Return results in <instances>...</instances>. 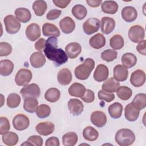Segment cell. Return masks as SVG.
Wrapping results in <instances>:
<instances>
[{
    "instance_id": "1",
    "label": "cell",
    "mask_w": 146,
    "mask_h": 146,
    "mask_svg": "<svg viewBox=\"0 0 146 146\" xmlns=\"http://www.w3.org/2000/svg\"><path fill=\"white\" fill-rule=\"evenodd\" d=\"M58 40L56 37H50L46 40L43 50L46 56L50 60L55 62L56 66H60L68 60L66 53L60 48H58Z\"/></svg>"
},
{
    "instance_id": "2",
    "label": "cell",
    "mask_w": 146,
    "mask_h": 146,
    "mask_svg": "<svg viewBox=\"0 0 146 146\" xmlns=\"http://www.w3.org/2000/svg\"><path fill=\"white\" fill-rule=\"evenodd\" d=\"M95 67V62L91 58H87L83 63L77 66L75 69V75L80 80H86L90 75Z\"/></svg>"
},
{
    "instance_id": "3",
    "label": "cell",
    "mask_w": 146,
    "mask_h": 146,
    "mask_svg": "<svg viewBox=\"0 0 146 146\" xmlns=\"http://www.w3.org/2000/svg\"><path fill=\"white\" fill-rule=\"evenodd\" d=\"M115 141L120 146H128L135 140L134 133L129 129L123 128L117 131L115 134Z\"/></svg>"
},
{
    "instance_id": "4",
    "label": "cell",
    "mask_w": 146,
    "mask_h": 146,
    "mask_svg": "<svg viewBox=\"0 0 146 146\" xmlns=\"http://www.w3.org/2000/svg\"><path fill=\"white\" fill-rule=\"evenodd\" d=\"M6 31L7 33L14 34L18 32L21 28V23L13 15H8L4 18Z\"/></svg>"
},
{
    "instance_id": "5",
    "label": "cell",
    "mask_w": 146,
    "mask_h": 146,
    "mask_svg": "<svg viewBox=\"0 0 146 146\" xmlns=\"http://www.w3.org/2000/svg\"><path fill=\"white\" fill-rule=\"evenodd\" d=\"M32 77V72L30 70L22 68L17 72L15 77V82L19 86H25L31 81Z\"/></svg>"
},
{
    "instance_id": "6",
    "label": "cell",
    "mask_w": 146,
    "mask_h": 146,
    "mask_svg": "<svg viewBox=\"0 0 146 146\" xmlns=\"http://www.w3.org/2000/svg\"><path fill=\"white\" fill-rule=\"evenodd\" d=\"M128 36L133 42L139 43L143 40L145 38L144 29L140 25H133L129 30Z\"/></svg>"
},
{
    "instance_id": "7",
    "label": "cell",
    "mask_w": 146,
    "mask_h": 146,
    "mask_svg": "<svg viewBox=\"0 0 146 146\" xmlns=\"http://www.w3.org/2000/svg\"><path fill=\"white\" fill-rule=\"evenodd\" d=\"M23 99L28 97H33L37 98L40 96V90L38 84L31 83L23 87L20 91Z\"/></svg>"
},
{
    "instance_id": "8",
    "label": "cell",
    "mask_w": 146,
    "mask_h": 146,
    "mask_svg": "<svg viewBox=\"0 0 146 146\" xmlns=\"http://www.w3.org/2000/svg\"><path fill=\"white\" fill-rule=\"evenodd\" d=\"M100 21L98 18H90L84 22L83 25L84 32L87 35L97 32L100 27Z\"/></svg>"
},
{
    "instance_id": "9",
    "label": "cell",
    "mask_w": 146,
    "mask_h": 146,
    "mask_svg": "<svg viewBox=\"0 0 146 146\" xmlns=\"http://www.w3.org/2000/svg\"><path fill=\"white\" fill-rule=\"evenodd\" d=\"M29 119L23 114H18L13 119V127L18 131H23L27 129L29 127Z\"/></svg>"
},
{
    "instance_id": "10",
    "label": "cell",
    "mask_w": 146,
    "mask_h": 146,
    "mask_svg": "<svg viewBox=\"0 0 146 146\" xmlns=\"http://www.w3.org/2000/svg\"><path fill=\"white\" fill-rule=\"evenodd\" d=\"M145 82V74L141 70H137L133 71L130 78V82L135 87L143 86Z\"/></svg>"
},
{
    "instance_id": "11",
    "label": "cell",
    "mask_w": 146,
    "mask_h": 146,
    "mask_svg": "<svg viewBox=\"0 0 146 146\" xmlns=\"http://www.w3.org/2000/svg\"><path fill=\"white\" fill-rule=\"evenodd\" d=\"M26 35L27 38L32 42L36 40L40 36V29L39 26L36 23H31L26 29Z\"/></svg>"
},
{
    "instance_id": "12",
    "label": "cell",
    "mask_w": 146,
    "mask_h": 146,
    "mask_svg": "<svg viewBox=\"0 0 146 146\" xmlns=\"http://www.w3.org/2000/svg\"><path fill=\"white\" fill-rule=\"evenodd\" d=\"M92 123L98 127H103L107 123V116L106 114L100 111H96L92 113L90 117Z\"/></svg>"
},
{
    "instance_id": "13",
    "label": "cell",
    "mask_w": 146,
    "mask_h": 146,
    "mask_svg": "<svg viewBox=\"0 0 146 146\" xmlns=\"http://www.w3.org/2000/svg\"><path fill=\"white\" fill-rule=\"evenodd\" d=\"M109 75V71L108 67L102 64L98 65L96 67L95 72L94 73V78L95 80L101 82L105 81Z\"/></svg>"
},
{
    "instance_id": "14",
    "label": "cell",
    "mask_w": 146,
    "mask_h": 146,
    "mask_svg": "<svg viewBox=\"0 0 146 146\" xmlns=\"http://www.w3.org/2000/svg\"><path fill=\"white\" fill-rule=\"evenodd\" d=\"M100 25L102 32L105 34H109L115 27V21L112 18L104 17L102 18Z\"/></svg>"
},
{
    "instance_id": "15",
    "label": "cell",
    "mask_w": 146,
    "mask_h": 146,
    "mask_svg": "<svg viewBox=\"0 0 146 146\" xmlns=\"http://www.w3.org/2000/svg\"><path fill=\"white\" fill-rule=\"evenodd\" d=\"M68 108L71 114L74 116H78L83 112L84 106L80 100L71 99L68 102Z\"/></svg>"
},
{
    "instance_id": "16",
    "label": "cell",
    "mask_w": 146,
    "mask_h": 146,
    "mask_svg": "<svg viewBox=\"0 0 146 146\" xmlns=\"http://www.w3.org/2000/svg\"><path fill=\"white\" fill-rule=\"evenodd\" d=\"M36 132L40 135L47 136L51 134L54 129V124L50 121L39 123L35 127Z\"/></svg>"
},
{
    "instance_id": "17",
    "label": "cell",
    "mask_w": 146,
    "mask_h": 146,
    "mask_svg": "<svg viewBox=\"0 0 146 146\" xmlns=\"http://www.w3.org/2000/svg\"><path fill=\"white\" fill-rule=\"evenodd\" d=\"M60 29L64 34L71 33L75 28L74 21L70 17H66L59 22Z\"/></svg>"
},
{
    "instance_id": "18",
    "label": "cell",
    "mask_w": 146,
    "mask_h": 146,
    "mask_svg": "<svg viewBox=\"0 0 146 146\" xmlns=\"http://www.w3.org/2000/svg\"><path fill=\"white\" fill-rule=\"evenodd\" d=\"M66 53L67 56L70 59L76 58L82 51L80 44L76 42L68 43L65 47Z\"/></svg>"
},
{
    "instance_id": "19",
    "label": "cell",
    "mask_w": 146,
    "mask_h": 146,
    "mask_svg": "<svg viewBox=\"0 0 146 146\" xmlns=\"http://www.w3.org/2000/svg\"><path fill=\"white\" fill-rule=\"evenodd\" d=\"M121 17L127 22H133L137 18V10L132 6L124 7L121 10Z\"/></svg>"
},
{
    "instance_id": "20",
    "label": "cell",
    "mask_w": 146,
    "mask_h": 146,
    "mask_svg": "<svg viewBox=\"0 0 146 146\" xmlns=\"http://www.w3.org/2000/svg\"><path fill=\"white\" fill-rule=\"evenodd\" d=\"M140 114V111L136 108L132 104L129 103L124 109V115L125 119L129 121H134L137 119Z\"/></svg>"
},
{
    "instance_id": "21",
    "label": "cell",
    "mask_w": 146,
    "mask_h": 146,
    "mask_svg": "<svg viewBox=\"0 0 146 146\" xmlns=\"http://www.w3.org/2000/svg\"><path fill=\"white\" fill-rule=\"evenodd\" d=\"M57 79L58 82L61 85H68L72 80V74L68 68H62L58 72Z\"/></svg>"
},
{
    "instance_id": "22",
    "label": "cell",
    "mask_w": 146,
    "mask_h": 146,
    "mask_svg": "<svg viewBox=\"0 0 146 146\" xmlns=\"http://www.w3.org/2000/svg\"><path fill=\"white\" fill-rule=\"evenodd\" d=\"M31 65L36 68L42 67L46 63V58L41 52L33 53L30 58Z\"/></svg>"
},
{
    "instance_id": "23",
    "label": "cell",
    "mask_w": 146,
    "mask_h": 146,
    "mask_svg": "<svg viewBox=\"0 0 146 146\" xmlns=\"http://www.w3.org/2000/svg\"><path fill=\"white\" fill-rule=\"evenodd\" d=\"M128 75L127 68L121 64H117L113 68V78L118 82H123L127 80Z\"/></svg>"
},
{
    "instance_id": "24",
    "label": "cell",
    "mask_w": 146,
    "mask_h": 146,
    "mask_svg": "<svg viewBox=\"0 0 146 146\" xmlns=\"http://www.w3.org/2000/svg\"><path fill=\"white\" fill-rule=\"evenodd\" d=\"M43 34L46 36L58 37L60 33L59 29L54 25L50 23H46L42 26Z\"/></svg>"
},
{
    "instance_id": "25",
    "label": "cell",
    "mask_w": 146,
    "mask_h": 146,
    "mask_svg": "<svg viewBox=\"0 0 146 146\" xmlns=\"http://www.w3.org/2000/svg\"><path fill=\"white\" fill-rule=\"evenodd\" d=\"M89 43L92 48L100 49L105 46L106 38L102 34L98 33L90 39Z\"/></svg>"
},
{
    "instance_id": "26",
    "label": "cell",
    "mask_w": 146,
    "mask_h": 146,
    "mask_svg": "<svg viewBox=\"0 0 146 146\" xmlns=\"http://www.w3.org/2000/svg\"><path fill=\"white\" fill-rule=\"evenodd\" d=\"M85 87L79 83H74L71 85L68 88V93L71 96L81 98L86 92Z\"/></svg>"
},
{
    "instance_id": "27",
    "label": "cell",
    "mask_w": 146,
    "mask_h": 146,
    "mask_svg": "<svg viewBox=\"0 0 146 146\" xmlns=\"http://www.w3.org/2000/svg\"><path fill=\"white\" fill-rule=\"evenodd\" d=\"M14 14L17 19L23 23L29 22L31 18V14L30 10L24 7L17 9L14 11Z\"/></svg>"
},
{
    "instance_id": "28",
    "label": "cell",
    "mask_w": 146,
    "mask_h": 146,
    "mask_svg": "<svg viewBox=\"0 0 146 146\" xmlns=\"http://www.w3.org/2000/svg\"><path fill=\"white\" fill-rule=\"evenodd\" d=\"M120 86V83L114 78H110L105 81L102 85V90L108 92H115Z\"/></svg>"
},
{
    "instance_id": "29",
    "label": "cell",
    "mask_w": 146,
    "mask_h": 146,
    "mask_svg": "<svg viewBox=\"0 0 146 146\" xmlns=\"http://www.w3.org/2000/svg\"><path fill=\"white\" fill-rule=\"evenodd\" d=\"M103 12L109 14H115L118 10V5L114 1H105L102 4Z\"/></svg>"
},
{
    "instance_id": "30",
    "label": "cell",
    "mask_w": 146,
    "mask_h": 146,
    "mask_svg": "<svg viewBox=\"0 0 146 146\" xmlns=\"http://www.w3.org/2000/svg\"><path fill=\"white\" fill-rule=\"evenodd\" d=\"M137 62L136 56L132 53L127 52L121 56V63L124 67L129 68L133 67Z\"/></svg>"
},
{
    "instance_id": "31",
    "label": "cell",
    "mask_w": 146,
    "mask_h": 146,
    "mask_svg": "<svg viewBox=\"0 0 146 146\" xmlns=\"http://www.w3.org/2000/svg\"><path fill=\"white\" fill-rule=\"evenodd\" d=\"M24 99V110L30 113H34L36 112L38 105V102L37 99L33 97H28Z\"/></svg>"
},
{
    "instance_id": "32",
    "label": "cell",
    "mask_w": 146,
    "mask_h": 146,
    "mask_svg": "<svg viewBox=\"0 0 146 146\" xmlns=\"http://www.w3.org/2000/svg\"><path fill=\"white\" fill-rule=\"evenodd\" d=\"M14 69L13 63L9 60H2L0 62V74L2 76H8L10 75Z\"/></svg>"
},
{
    "instance_id": "33",
    "label": "cell",
    "mask_w": 146,
    "mask_h": 146,
    "mask_svg": "<svg viewBox=\"0 0 146 146\" xmlns=\"http://www.w3.org/2000/svg\"><path fill=\"white\" fill-rule=\"evenodd\" d=\"M123 107L121 103L115 102L111 104L108 108V111L110 115L113 119H118L121 116Z\"/></svg>"
},
{
    "instance_id": "34",
    "label": "cell",
    "mask_w": 146,
    "mask_h": 146,
    "mask_svg": "<svg viewBox=\"0 0 146 146\" xmlns=\"http://www.w3.org/2000/svg\"><path fill=\"white\" fill-rule=\"evenodd\" d=\"M83 136L86 140L93 141L98 139L99 136V133L98 131L94 127L91 126H88L84 128L83 129Z\"/></svg>"
},
{
    "instance_id": "35",
    "label": "cell",
    "mask_w": 146,
    "mask_h": 146,
    "mask_svg": "<svg viewBox=\"0 0 146 146\" xmlns=\"http://www.w3.org/2000/svg\"><path fill=\"white\" fill-rule=\"evenodd\" d=\"M3 143L9 146L15 145L17 144L19 138L17 133L13 132H7L2 137Z\"/></svg>"
},
{
    "instance_id": "36",
    "label": "cell",
    "mask_w": 146,
    "mask_h": 146,
    "mask_svg": "<svg viewBox=\"0 0 146 146\" xmlns=\"http://www.w3.org/2000/svg\"><path fill=\"white\" fill-rule=\"evenodd\" d=\"M131 103L139 111L144 109L146 106V95L144 93L137 94Z\"/></svg>"
},
{
    "instance_id": "37",
    "label": "cell",
    "mask_w": 146,
    "mask_h": 146,
    "mask_svg": "<svg viewBox=\"0 0 146 146\" xmlns=\"http://www.w3.org/2000/svg\"><path fill=\"white\" fill-rule=\"evenodd\" d=\"M78 140V136L74 132H67L62 136V143L64 146H74L76 144Z\"/></svg>"
},
{
    "instance_id": "38",
    "label": "cell",
    "mask_w": 146,
    "mask_h": 146,
    "mask_svg": "<svg viewBox=\"0 0 146 146\" xmlns=\"http://www.w3.org/2000/svg\"><path fill=\"white\" fill-rule=\"evenodd\" d=\"M47 8L46 2L43 0L35 1L33 5V9L36 16H42Z\"/></svg>"
},
{
    "instance_id": "39",
    "label": "cell",
    "mask_w": 146,
    "mask_h": 146,
    "mask_svg": "<svg viewBox=\"0 0 146 146\" xmlns=\"http://www.w3.org/2000/svg\"><path fill=\"white\" fill-rule=\"evenodd\" d=\"M71 12L75 18L78 20L84 19L87 14V10L85 6L80 4L75 5L72 8Z\"/></svg>"
},
{
    "instance_id": "40",
    "label": "cell",
    "mask_w": 146,
    "mask_h": 146,
    "mask_svg": "<svg viewBox=\"0 0 146 146\" xmlns=\"http://www.w3.org/2000/svg\"><path fill=\"white\" fill-rule=\"evenodd\" d=\"M60 96V92L58 89L56 88H50L46 91L44 94V98L47 101L54 103L59 100Z\"/></svg>"
},
{
    "instance_id": "41",
    "label": "cell",
    "mask_w": 146,
    "mask_h": 146,
    "mask_svg": "<svg viewBox=\"0 0 146 146\" xmlns=\"http://www.w3.org/2000/svg\"><path fill=\"white\" fill-rule=\"evenodd\" d=\"M110 45L113 50H120L124 45L123 36L119 34L114 35L110 40Z\"/></svg>"
},
{
    "instance_id": "42",
    "label": "cell",
    "mask_w": 146,
    "mask_h": 146,
    "mask_svg": "<svg viewBox=\"0 0 146 146\" xmlns=\"http://www.w3.org/2000/svg\"><path fill=\"white\" fill-rule=\"evenodd\" d=\"M116 92L118 98L122 100H128L132 95V90L126 86L119 87Z\"/></svg>"
},
{
    "instance_id": "43",
    "label": "cell",
    "mask_w": 146,
    "mask_h": 146,
    "mask_svg": "<svg viewBox=\"0 0 146 146\" xmlns=\"http://www.w3.org/2000/svg\"><path fill=\"white\" fill-rule=\"evenodd\" d=\"M21 97L16 93H11L7 98V105L9 108H14L17 107L21 103Z\"/></svg>"
},
{
    "instance_id": "44",
    "label": "cell",
    "mask_w": 146,
    "mask_h": 146,
    "mask_svg": "<svg viewBox=\"0 0 146 146\" xmlns=\"http://www.w3.org/2000/svg\"><path fill=\"white\" fill-rule=\"evenodd\" d=\"M50 107L45 104L39 105L36 111V115L39 118H46L50 115Z\"/></svg>"
},
{
    "instance_id": "45",
    "label": "cell",
    "mask_w": 146,
    "mask_h": 146,
    "mask_svg": "<svg viewBox=\"0 0 146 146\" xmlns=\"http://www.w3.org/2000/svg\"><path fill=\"white\" fill-rule=\"evenodd\" d=\"M117 52L113 49H107L101 54V58L103 60L110 62L116 59Z\"/></svg>"
},
{
    "instance_id": "46",
    "label": "cell",
    "mask_w": 146,
    "mask_h": 146,
    "mask_svg": "<svg viewBox=\"0 0 146 146\" xmlns=\"http://www.w3.org/2000/svg\"><path fill=\"white\" fill-rule=\"evenodd\" d=\"M10 128V125L9 120L6 117L1 116L0 117V134L1 135H4L9 132Z\"/></svg>"
},
{
    "instance_id": "47",
    "label": "cell",
    "mask_w": 146,
    "mask_h": 146,
    "mask_svg": "<svg viewBox=\"0 0 146 146\" xmlns=\"http://www.w3.org/2000/svg\"><path fill=\"white\" fill-rule=\"evenodd\" d=\"M12 51V47L10 44L7 42H2L0 43V56H7L11 54Z\"/></svg>"
},
{
    "instance_id": "48",
    "label": "cell",
    "mask_w": 146,
    "mask_h": 146,
    "mask_svg": "<svg viewBox=\"0 0 146 146\" xmlns=\"http://www.w3.org/2000/svg\"><path fill=\"white\" fill-rule=\"evenodd\" d=\"M98 98L100 100H104L107 102H112L115 98L114 94L103 91V90H100L98 92Z\"/></svg>"
},
{
    "instance_id": "49",
    "label": "cell",
    "mask_w": 146,
    "mask_h": 146,
    "mask_svg": "<svg viewBox=\"0 0 146 146\" xmlns=\"http://www.w3.org/2000/svg\"><path fill=\"white\" fill-rule=\"evenodd\" d=\"M80 98L86 103H91L95 99L94 92L92 90L87 89L86 90L84 95Z\"/></svg>"
},
{
    "instance_id": "50",
    "label": "cell",
    "mask_w": 146,
    "mask_h": 146,
    "mask_svg": "<svg viewBox=\"0 0 146 146\" xmlns=\"http://www.w3.org/2000/svg\"><path fill=\"white\" fill-rule=\"evenodd\" d=\"M27 141L30 142L33 145H36V146H42L43 143V141L42 138L40 136L37 135H33L30 136Z\"/></svg>"
},
{
    "instance_id": "51",
    "label": "cell",
    "mask_w": 146,
    "mask_h": 146,
    "mask_svg": "<svg viewBox=\"0 0 146 146\" xmlns=\"http://www.w3.org/2000/svg\"><path fill=\"white\" fill-rule=\"evenodd\" d=\"M61 13V10L58 9H52L48 12L46 15V18L48 20L56 19L59 17Z\"/></svg>"
},
{
    "instance_id": "52",
    "label": "cell",
    "mask_w": 146,
    "mask_h": 146,
    "mask_svg": "<svg viewBox=\"0 0 146 146\" xmlns=\"http://www.w3.org/2000/svg\"><path fill=\"white\" fill-rule=\"evenodd\" d=\"M60 144L59 139L56 137H51L46 140L45 143L46 146H59Z\"/></svg>"
},
{
    "instance_id": "53",
    "label": "cell",
    "mask_w": 146,
    "mask_h": 146,
    "mask_svg": "<svg viewBox=\"0 0 146 146\" xmlns=\"http://www.w3.org/2000/svg\"><path fill=\"white\" fill-rule=\"evenodd\" d=\"M46 40L44 38H40L35 43V48L39 51H43L45 47Z\"/></svg>"
},
{
    "instance_id": "54",
    "label": "cell",
    "mask_w": 146,
    "mask_h": 146,
    "mask_svg": "<svg viewBox=\"0 0 146 146\" xmlns=\"http://www.w3.org/2000/svg\"><path fill=\"white\" fill-rule=\"evenodd\" d=\"M145 47H146V42H145V40H143L141 42H139V43L137 45L136 50L140 54L145 55H146Z\"/></svg>"
},
{
    "instance_id": "55",
    "label": "cell",
    "mask_w": 146,
    "mask_h": 146,
    "mask_svg": "<svg viewBox=\"0 0 146 146\" xmlns=\"http://www.w3.org/2000/svg\"><path fill=\"white\" fill-rule=\"evenodd\" d=\"M71 1H67V0H53L52 2L55 4V6H56L58 7L64 9L66 8L67 5L70 3Z\"/></svg>"
},
{
    "instance_id": "56",
    "label": "cell",
    "mask_w": 146,
    "mask_h": 146,
    "mask_svg": "<svg viewBox=\"0 0 146 146\" xmlns=\"http://www.w3.org/2000/svg\"><path fill=\"white\" fill-rule=\"evenodd\" d=\"M102 0H86V3L92 7H97L102 3Z\"/></svg>"
},
{
    "instance_id": "57",
    "label": "cell",
    "mask_w": 146,
    "mask_h": 146,
    "mask_svg": "<svg viewBox=\"0 0 146 146\" xmlns=\"http://www.w3.org/2000/svg\"><path fill=\"white\" fill-rule=\"evenodd\" d=\"M33 145L30 142H29L28 141H26V142H25V143H22V144H21V145Z\"/></svg>"
}]
</instances>
